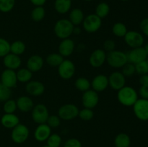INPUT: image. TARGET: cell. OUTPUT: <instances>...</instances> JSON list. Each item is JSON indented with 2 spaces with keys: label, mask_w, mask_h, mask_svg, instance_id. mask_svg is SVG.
<instances>
[{
  "label": "cell",
  "mask_w": 148,
  "mask_h": 147,
  "mask_svg": "<svg viewBox=\"0 0 148 147\" xmlns=\"http://www.w3.org/2000/svg\"><path fill=\"white\" fill-rule=\"evenodd\" d=\"M3 63L6 69L15 71L20 68V66L22 64V60L20 56L10 53L3 58Z\"/></svg>",
  "instance_id": "cell-18"
},
{
  "label": "cell",
  "mask_w": 148,
  "mask_h": 147,
  "mask_svg": "<svg viewBox=\"0 0 148 147\" xmlns=\"http://www.w3.org/2000/svg\"><path fill=\"white\" fill-rule=\"evenodd\" d=\"M47 146L50 147H60L62 144V137L57 133L51 134L50 136L46 140Z\"/></svg>",
  "instance_id": "cell-36"
},
{
  "label": "cell",
  "mask_w": 148,
  "mask_h": 147,
  "mask_svg": "<svg viewBox=\"0 0 148 147\" xmlns=\"http://www.w3.org/2000/svg\"><path fill=\"white\" fill-rule=\"evenodd\" d=\"M127 31L128 30H127V27L126 24H124L123 22H116L112 26V33L116 37H124Z\"/></svg>",
  "instance_id": "cell-33"
},
{
  "label": "cell",
  "mask_w": 148,
  "mask_h": 147,
  "mask_svg": "<svg viewBox=\"0 0 148 147\" xmlns=\"http://www.w3.org/2000/svg\"><path fill=\"white\" fill-rule=\"evenodd\" d=\"M116 48V43L114 40H111V39H107L105 40L103 43V50L106 52L108 53L112 50H115Z\"/></svg>",
  "instance_id": "cell-44"
},
{
  "label": "cell",
  "mask_w": 148,
  "mask_h": 147,
  "mask_svg": "<svg viewBox=\"0 0 148 147\" xmlns=\"http://www.w3.org/2000/svg\"><path fill=\"white\" fill-rule=\"evenodd\" d=\"M26 50V46L24 42L21 40H15L10 43V53L20 56L23 54Z\"/></svg>",
  "instance_id": "cell-30"
},
{
  "label": "cell",
  "mask_w": 148,
  "mask_h": 147,
  "mask_svg": "<svg viewBox=\"0 0 148 147\" xmlns=\"http://www.w3.org/2000/svg\"><path fill=\"white\" fill-rule=\"evenodd\" d=\"M135 116L142 121L148 120V99L140 98L133 105Z\"/></svg>",
  "instance_id": "cell-9"
},
{
  "label": "cell",
  "mask_w": 148,
  "mask_h": 147,
  "mask_svg": "<svg viewBox=\"0 0 148 147\" xmlns=\"http://www.w3.org/2000/svg\"><path fill=\"white\" fill-rule=\"evenodd\" d=\"M138 99L137 91L132 86H124L117 92V99L124 106H133Z\"/></svg>",
  "instance_id": "cell-1"
},
{
  "label": "cell",
  "mask_w": 148,
  "mask_h": 147,
  "mask_svg": "<svg viewBox=\"0 0 148 147\" xmlns=\"http://www.w3.org/2000/svg\"><path fill=\"white\" fill-rule=\"evenodd\" d=\"M1 81H0V86H1Z\"/></svg>",
  "instance_id": "cell-55"
},
{
  "label": "cell",
  "mask_w": 148,
  "mask_h": 147,
  "mask_svg": "<svg viewBox=\"0 0 148 147\" xmlns=\"http://www.w3.org/2000/svg\"><path fill=\"white\" fill-rule=\"evenodd\" d=\"M108 86V77L105 74H98L91 82L92 89L96 92H103Z\"/></svg>",
  "instance_id": "cell-17"
},
{
  "label": "cell",
  "mask_w": 148,
  "mask_h": 147,
  "mask_svg": "<svg viewBox=\"0 0 148 147\" xmlns=\"http://www.w3.org/2000/svg\"><path fill=\"white\" fill-rule=\"evenodd\" d=\"M17 110V107L15 100L12 99H9L8 100L4 102V105H3V110L4 113H14Z\"/></svg>",
  "instance_id": "cell-35"
},
{
  "label": "cell",
  "mask_w": 148,
  "mask_h": 147,
  "mask_svg": "<svg viewBox=\"0 0 148 147\" xmlns=\"http://www.w3.org/2000/svg\"><path fill=\"white\" fill-rule=\"evenodd\" d=\"M75 65L73 62L69 59H64L60 65L58 66V74L62 79L69 80L75 75Z\"/></svg>",
  "instance_id": "cell-8"
},
{
  "label": "cell",
  "mask_w": 148,
  "mask_h": 147,
  "mask_svg": "<svg viewBox=\"0 0 148 147\" xmlns=\"http://www.w3.org/2000/svg\"><path fill=\"white\" fill-rule=\"evenodd\" d=\"M82 27L88 33H94L99 30L102 25V19L95 14H90L85 17L82 22Z\"/></svg>",
  "instance_id": "cell-5"
},
{
  "label": "cell",
  "mask_w": 148,
  "mask_h": 147,
  "mask_svg": "<svg viewBox=\"0 0 148 147\" xmlns=\"http://www.w3.org/2000/svg\"><path fill=\"white\" fill-rule=\"evenodd\" d=\"M30 135V130L25 125L19 123L12 128L11 132V138L15 144H21L25 142Z\"/></svg>",
  "instance_id": "cell-6"
},
{
  "label": "cell",
  "mask_w": 148,
  "mask_h": 147,
  "mask_svg": "<svg viewBox=\"0 0 148 147\" xmlns=\"http://www.w3.org/2000/svg\"><path fill=\"white\" fill-rule=\"evenodd\" d=\"M83 1H92V0H83Z\"/></svg>",
  "instance_id": "cell-51"
},
{
  "label": "cell",
  "mask_w": 148,
  "mask_h": 147,
  "mask_svg": "<svg viewBox=\"0 0 148 147\" xmlns=\"http://www.w3.org/2000/svg\"><path fill=\"white\" fill-rule=\"evenodd\" d=\"M85 19L84 12L81 9L74 8L69 11V20L74 26L81 24Z\"/></svg>",
  "instance_id": "cell-24"
},
{
  "label": "cell",
  "mask_w": 148,
  "mask_h": 147,
  "mask_svg": "<svg viewBox=\"0 0 148 147\" xmlns=\"http://www.w3.org/2000/svg\"><path fill=\"white\" fill-rule=\"evenodd\" d=\"M81 33V29L78 27H75L73 30V33L75 35H79Z\"/></svg>",
  "instance_id": "cell-49"
},
{
  "label": "cell",
  "mask_w": 148,
  "mask_h": 147,
  "mask_svg": "<svg viewBox=\"0 0 148 147\" xmlns=\"http://www.w3.org/2000/svg\"><path fill=\"white\" fill-rule=\"evenodd\" d=\"M12 95V91L10 88L7 87L1 84L0 86V102H5L10 99Z\"/></svg>",
  "instance_id": "cell-41"
},
{
  "label": "cell",
  "mask_w": 148,
  "mask_h": 147,
  "mask_svg": "<svg viewBox=\"0 0 148 147\" xmlns=\"http://www.w3.org/2000/svg\"><path fill=\"white\" fill-rule=\"evenodd\" d=\"M140 83L141 85H148V74L140 76Z\"/></svg>",
  "instance_id": "cell-48"
},
{
  "label": "cell",
  "mask_w": 148,
  "mask_h": 147,
  "mask_svg": "<svg viewBox=\"0 0 148 147\" xmlns=\"http://www.w3.org/2000/svg\"><path fill=\"white\" fill-rule=\"evenodd\" d=\"M1 84L7 87L14 88L17 86V79L15 71L6 69L2 71L0 77Z\"/></svg>",
  "instance_id": "cell-15"
},
{
  "label": "cell",
  "mask_w": 148,
  "mask_h": 147,
  "mask_svg": "<svg viewBox=\"0 0 148 147\" xmlns=\"http://www.w3.org/2000/svg\"><path fill=\"white\" fill-rule=\"evenodd\" d=\"M140 30L142 33L148 37V17L143 19L140 24Z\"/></svg>",
  "instance_id": "cell-45"
},
{
  "label": "cell",
  "mask_w": 148,
  "mask_h": 147,
  "mask_svg": "<svg viewBox=\"0 0 148 147\" xmlns=\"http://www.w3.org/2000/svg\"><path fill=\"white\" fill-rule=\"evenodd\" d=\"M139 95L143 99H148V85H141L139 89Z\"/></svg>",
  "instance_id": "cell-46"
},
{
  "label": "cell",
  "mask_w": 148,
  "mask_h": 147,
  "mask_svg": "<svg viewBox=\"0 0 148 147\" xmlns=\"http://www.w3.org/2000/svg\"><path fill=\"white\" fill-rule=\"evenodd\" d=\"M43 65H44V60L41 56L39 55H33L27 59V63H26V66H27L26 68L34 73V72L41 70Z\"/></svg>",
  "instance_id": "cell-20"
},
{
  "label": "cell",
  "mask_w": 148,
  "mask_h": 147,
  "mask_svg": "<svg viewBox=\"0 0 148 147\" xmlns=\"http://www.w3.org/2000/svg\"><path fill=\"white\" fill-rule=\"evenodd\" d=\"M121 69H122L121 73L125 76V77L133 76L136 73L135 65L132 63H130V62H127Z\"/></svg>",
  "instance_id": "cell-40"
},
{
  "label": "cell",
  "mask_w": 148,
  "mask_h": 147,
  "mask_svg": "<svg viewBox=\"0 0 148 147\" xmlns=\"http://www.w3.org/2000/svg\"><path fill=\"white\" fill-rule=\"evenodd\" d=\"M124 38L125 43L132 48L142 47L144 44V37L143 35L134 30L127 31Z\"/></svg>",
  "instance_id": "cell-10"
},
{
  "label": "cell",
  "mask_w": 148,
  "mask_h": 147,
  "mask_svg": "<svg viewBox=\"0 0 148 147\" xmlns=\"http://www.w3.org/2000/svg\"><path fill=\"white\" fill-rule=\"evenodd\" d=\"M51 134V128L46 123L39 124L34 132L35 139L39 142H43L48 139Z\"/></svg>",
  "instance_id": "cell-19"
},
{
  "label": "cell",
  "mask_w": 148,
  "mask_h": 147,
  "mask_svg": "<svg viewBox=\"0 0 148 147\" xmlns=\"http://www.w3.org/2000/svg\"><path fill=\"white\" fill-rule=\"evenodd\" d=\"M17 109L23 112H30L34 107L33 99L27 96H20L16 100Z\"/></svg>",
  "instance_id": "cell-22"
},
{
  "label": "cell",
  "mask_w": 148,
  "mask_h": 147,
  "mask_svg": "<svg viewBox=\"0 0 148 147\" xmlns=\"http://www.w3.org/2000/svg\"><path fill=\"white\" fill-rule=\"evenodd\" d=\"M72 3V0H55L54 9L59 14H64L71 10Z\"/></svg>",
  "instance_id": "cell-25"
},
{
  "label": "cell",
  "mask_w": 148,
  "mask_h": 147,
  "mask_svg": "<svg viewBox=\"0 0 148 147\" xmlns=\"http://www.w3.org/2000/svg\"><path fill=\"white\" fill-rule=\"evenodd\" d=\"M72 1H73V0H72Z\"/></svg>",
  "instance_id": "cell-56"
},
{
  "label": "cell",
  "mask_w": 148,
  "mask_h": 147,
  "mask_svg": "<svg viewBox=\"0 0 148 147\" xmlns=\"http://www.w3.org/2000/svg\"><path fill=\"white\" fill-rule=\"evenodd\" d=\"M63 147H82V143L77 138H72L65 141Z\"/></svg>",
  "instance_id": "cell-43"
},
{
  "label": "cell",
  "mask_w": 148,
  "mask_h": 147,
  "mask_svg": "<svg viewBox=\"0 0 148 147\" xmlns=\"http://www.w3.org/2000/svg\"><path fill=\"white\" fill-rule=\"evenodd\" d=\"M75 26L72 24L69 19H60L55 23L53 31L56 37L59 38L66 39L69 38L71 35L73 33Z\"/></svg>",
  "instance_id": "cell-2"
},
{
  "label": "cell",
  "mask_w": 148,
  "mask_h": 147,
  "mask_svg": "<svg viewBox=\"0 0 148 147\" xmlns=\"http://www.w3.org/2000/svg\"><path fill=\"white\" fill-rule=\"evenodd\" d=\"M42 147H50V146H49L46 145V146H42Z\"/></svg>",
  "instance_id": "cell-52"
},
{
  "label": "cell",
  "mask_w": 148,
  "mask_h": 147,
  "mask_svg": "<svg viewBox=\"0 0 148 147\" xmlns=\"http://www.w3.org/2000/svg\"><path fill=\"white\" fill-rule=\"evenodd\" d=\"M135 65L136 73L140 74V76L143 74H148V63L147 60L144 61L140 62Z\"/></svg>",
  "instance_id": "cell-42"
},
{
  "label": "cell",
  "mask_w": 148,
  "mask_h": 147,
  "mask_svg": "<svg viewBox=\"0 0 148 147\" xmlns=\"http://www.w3.org/2000/svg\"><path fill=\"white\" fill-rule=\"evenodd\" d=\"M25 91L28 95L33 97H38L45 92V86L39 81H30L25 85Z\"/></svg>",
  "instance_id": "cell-16"
},
{
  "label": "cell",
  "mask_w": 148,
  "mask_h": 147,
  "mask_svg": "<svg viewBox=\"0 0 148 147\" xmlns=\"http://www.w3.org/2000/svg\"><path fill=\"white\" fill-rule=\"evenodd\" d=\"M31 117L33 120L37 124L46 123L49 116V112L47 107L43 104L34 105L32 110Z\"/></svg>",
  "instance_id": "cell-7"
},
{
  "label": "cell",
  "mask_w": 148,
  "mask_h": 147,
  "mask_svg": "<svg viewBox=\"0 0 148 147\" xmlns=\"http://www.w3.org/2000/svg\"><path fill=\"white\" fill-rule=\"evenodd\" d=\"M106 52L101 48H98L92 52L89 57V63L93 68H99L106 61Z\"/></svg>",
  "instance_id": "cell-14"
},
{
  "label": "cell",
  "mask_w": 148,
  "mask_h": 147,
  "mask_svg": "<svg viewBox=\"0 0 148 147\" xmlns=\"http://www.w3.org/2000/svg\"><path fill=\"white\" fill-rule=\"evenodd\" d=\"M30 1L35 7H38V6L44 5L46 1H47V0H30Z\"/></svg>",
  "instance_id": "cell-47"
},
{
  "label": "cell",
  "mask_w": 148,
  "mask_h": 147,
  "mask_svg": "<svg viewBox=\"0 0 148 147\" xmlns=\"http://www.w3.org/2000/svg\"><path fill=\"white\" fill-rule=\"evenodd\" d=\"M110 12V6L108 3L100 2L95 7V14L101 19H103L108 15Z\"/></svg>",
  "instance_id": "cell-31"
},
{
  "label": "cell",
  "mask_w": 148,
  "mask_h": 147,
  "mask_svg": "<svg viewBox=\"0 0 148 147\" xmlns=\"http://www.w3.org/2000/svg\"><path fill=\"white\" fill-rule=\"evenodd\" d=\"M78 116L83 121H90L92 119L94 116V112L92 109H89V108H85L79 110V115Z\"/></svg>",
  "instance_id": "cell-38"
},
{
  "label": "cell",
  "mask_w": 148,
  "mask_h": 147,
  "mask_svg": "<svg viewBox=\"0 0 148 147\" xmlns=\"http://www.w3.org/2000/svg\"><path fill=\"white\" fill-rule=\"evenodd\" d=\"M64 61V57L59 53H53L48 55L46 61L48 65L52 67H58Z\"/></svg>",
  "instance_id": "cell-29"
},
{
  "label": "cell",
  "mask_w": 148,
  "mask_h": 147,
  "mask_svg": "<svg viewBox=\"0 0 148 147\" xmlns=\"http://www.w3.org/2000/svg\"><path fill=\"white\" fill-rule=\"evenodd\" d=\"M108 86L114 90H119L126 86V77L121 72L114 71L108 77Z\"/></svg>",
  "instance_id": "cell-13"
},
{
  "label": "cell",
  "mask_w": 148,
  "mask_h": 147,
  "mask_svg": "<svg viewBox=\"0 0 148 147\" xmlns=\"http://www.w3.org/2000/svg\"><path fill=\"white\" fill-rule=\"evenodd\" d=\"M106 61L110 66L114 69L122 68L128 62L127 53L117 50L108 52L106 53Z\"/></svg>",
  "instance_id": "cell-3"
},
{
  "label": "cell",
  "mask_w": 148,
  "mask_h": 147,
  "mask_svg": "<svg viewBox=\"0 0 148 147\" xmlns=\"http://www.w3.org/2000/svg\"><path fill=\"white\" fill-rule=\"evenodd\" d=\"M75 46V42L72 39H63L59 45V53L63 57H68L73 53Z\"/></svg>",
  "instance_id": "cell-21"
},
{
  "label": "cell",
  "mask_w": 148,
  "mask_h": 147,
  "mask_svg": "<svg viewBox=\"0 0 148 147\" xmlns=\"http://www.w3.org/2000/svg\"><path fill=\"white\" fill-rule=\"evenodd\" d=\"M46 123L51 128H58L61 124V118H59V115H49Z\"/></svg>",
  "instance_id": "cell-39"
},
{
  "label": "cell",
  "mask_w": 148,
  "mask_h": 147,
  "mask_svg": "<svg viewBox=\"0 0 148 147\" xmlns=\"http://www.w3.org/2000/svg\"><path fill=\"white\" fill-rule=\"evenodd\" d=\"M147 62L148 63V56H147Z\"/></svg>",
  "instance_id": "cell-54"
},
{
  "label": "cell",
  "mask_w": 148,
  "mask_h": 147,
  "mask_svg": "<svg viewBox=\"0 0 148 147\" xmlns=\"http://www.w3.org/2000/svg\"><path fill=\"white\" fill-rule=\"evenodd\" d=\"M15 0H0V12L8 13L14 9Z\"/></svg>",
  "instance_id": "cell-34"
},
{
  "label": "cell",
  "mask_w": 148,
  "mask_h": 147,
  "mask_svg": "<svg viewBox=\"0 0 148 147\" xmlns=\"http://www.w3.org/2000/svg\"><path fill=\"white\" fill-rule=\"evenodd\" d=\"M126 53H127L128 62L133 63V64H137L140 62L146 61L148 56L144 47L143 46L132 48Z\"/></svg>",
  "instance_id": "cell-11"
},
{
  "label": "cell",
  "mask_w": 148,
  "mask_h": 147,
  "mask_svg": "<svg viewBox=\"0 0 148 147\" xmlns=\"http://www.w3.org/2000/svg\"><path fill=\"white\" fill-rule=\"evenodd\" d=\"M45 16H46V10L43 6L35 7V8L33 9L30 13V17L36 22L42 21L44 19Z\"/></svg>",
  "instance_id": "cell-28"
},
{
  "label": "cell",
  "mask_w": 148,
  "mask_h": 147,
  "mask_svg": "<svg viewBox=\"0 0 148 147\" xmlns=\"http://www.w3.org/2000/svg\"><path fill=\"white\" fill-rule=\"evenodd\" d=\"M79 110L77 105L72 103L64 104L59 108L58 115L61 120L67 121L76 118L79 115Z\"/></svg>",
  "instance_id": "cell-4"
},
{
  "label": "cell",
  "mask_w": 148,
  "mask_h": 147,
  "mask_svg": "<svg viewBox=\"0 0 148 147\" xmlns=\"http://www.w3.org/2000/svg\"><path fill=\"white\" fill-rule=\"evenodd\" d=\"M98 102H99L98 93L94 91L93 89H89L83 92L82 97V102L85 108L92 110L98 105Z\"/></svg>",
  "instance_id": "cell-12"
},
{
  "label": "cell",
  "mask_w": 148,
  "mask_h": 147,
  "mask_svg": "<svg viewBox=\"0 0 148 147\" xmlns=\"http://www.w3.org/2000/svg\"><path fill=\"white\" fill-rule=\"evenodd\" d=\"M19 123H20V119L18 116L14 113H5L1 118V124L6 128L12 129Z\"/></svg>",
  "instance_id": "cell-23"
},
{
  "label": "cell",
  "mask_w": 148,
  "mask_h": 147,
  "mask_svg": "<svg viewBox=\"0 0 148 147\" xmlns=\"http://www.w3.org/2000/svg\"><path fill=\"white\" fill-rule=\"evenodd\" d=\"M33 72L29 70L27 68L19 69L18 71L16 72L17 82H22V83H27L31 81L33 78Z\"/></svg>",
  "instance_id": "cell-27"
},
{
  "label": "cell",
  "mask_w": 148,
  "mask_h": 147,
  "mask_svg": "<svg viewBox=\"0 0 148 147\" xmlns=\"http://www.w3.org/2000/svg\"><path fill=\"white\" fill-rule=\"evenodd\" d=\"M10 53V43L6 39L0 37V58H4Z\"/></svg>",
  "instance_id": "cell-37"
},
{
  "label": "cell",
  "mask_w": 148,
  "mask_h": 147,
  "mask_svg": "<svg viewBox=\"0 0 148 147\" xmlns=\"http://www.w3.org/2000/svg\"><path fill=\"white\" fill-rule=\"evenodd\" d=\"M114 145L116 147H130L131 138L128 134L120 133L114 138Z\"/></svg>",
  "instance_id": "cell-26"
},
{
  "label": "cell",
  "mask_w": 148,
  "mask_h": 147,
  "mask_svg": "<svg viewBox=\"0 0 148 147\" xmlns=\"http://www.w3.org/2000/svg\"><path fill=\"white\" fill-rule=\"evenodd\" d=\"M121 1H129V0H121Z\"/></svg>",
  "instance_id": "cell-53"
},
{
  "label": "cell",
  "mask_w": 148,
  "mask_h": 147,
  "mask_svg": "<svg viewBox=\"0 0 148 147\" xmlns=\"http://www.w3.org/2000/svg\"><path fill=\"white\" fill-rule=\"evenodd\" d=\"M144 48H145V50L146 53H147V54L148 56V43H147V44L144 46Z\"/></svg>",
  "instance_id": "cell-50"
},
{
  "label": "cell",
  "mask_w": 148,
  "mask_h": 147,
  "mask_svg": "<svg viewBox=\"0 0 148 147\" xmlns=\"http://www.w3.org/2000/svg\"><path fill=\"white\" fill-rule=\"evenodd\" d=\"M75 86L77 89L80 92H85L90 89L91 83L87 78L79 77L76 79L75 82Z\"/></svg>",
  "instance_id": "cell-32"
}]
</instances>
